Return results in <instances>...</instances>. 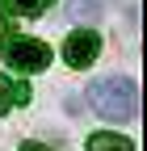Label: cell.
Instances as JSON below:
<instances>
[{"mask_svg": "<svg viewBox=\"0 0 147 151\" xmlns=\"http://www.w3.org/2000/svg\"><path fill=\"white\" fill-rule=\"evenodd\" d=\"M88 105L105 122H130L139 113V88L130 76H101L88 84Z\"/></svg>", "mask_w": 147, "mask_h": 151, "instance_id": "1", "label": "cell"}, {"mask_svg": "<svg viewBox=\"0 0 147 151\" xmlns=\"http://www.w3.org/2000/svg\"><path fill=\"white\" fill-rule=\"evenodd\" d=\"M55 59V50L42 42V38H13L4 42V63L21 76H34V71H46Z\"/></svg>", "mask_w": 147, "mask_h": 151, "instance_id": "2", "label": "cell"}, {"mask_svg": "<svg viewBox=\"0 0 147 151\" xmlns=\"http://www.w3.org/2000/svg\"><path fill=\"white\" fill-rule=\"evenodd\" d=\"M97 55H101V34L93 25H80L76 34H67V42H63V63L67 67H93Z\"/></svg>", "mask_w": 147, "mask_h": 151, "instance_id": "3", "label": "cell"}, {"mask_svg": "<svg viewBox=\"0 0 147 151\" xmlns=\"http://www.w3.org/2000/svg\"><path fill=\"white\" fill-rule=\"evenodd\" d=\"M88 151H135V143L114 130H97V134H88Z\"/></svg>", "mask_w": 147, "mask_h": 151, "instance_id": "4", "label": "cell"}, {"mask_svg": "<svg viewBox=\"0 0 147 151\" xmlns=\"http://www.w3.org/2000/svg\"><path fill=\"white\" fill-rule=\"evenodd\" d=\"M67 13H71V21H84V25H88V21L101 13V0H71Z\"/></svg>", "mask_w": 147, "mask_h": 151, "instance_id": "5", "label": "cell"}, {"mask_svg": "<svg viewBox=\"0 0 147 151\" xmlns=\"http://www.w3.org/2000/svg\"><path fill=\"white\" fill-rule=\"evenodd\" d=\"M9 4L17 9V13H25V17H38L46 4H42V0H9Z\"/></svg>", "mask_w": 147, "mask_h": 151, "instance_id": "6", "label": "cell"}, {"mask_svg": "<svg viewBox=\"0 0 147 151\" xmlns=\"http://www.w3.org/2000/svg\"><path fill=\"white\" fill-rule=\"evenodd\" d=\"M9 109H13V80L0 76V113H9Z\"/></svg>", "mask_w": 147, "mask_h": 151, "instance_id": "7", "label": "cell"}, {"mask_svg": "<svg viewBox=\"0 0 147 151\" xmlns=\"http://www.w3.org/2000/svg\"><path fill=\"white\" fill-rule=\"evenodd\" d=\"M25 101H30V84L17 80V84H13V105H25Z\"/></svg>", "mask_w": 147, "mask_h": 151, "instance_id": "8", "label": "cell"}, {"mask_svg": "<svg viewBox=\"0 0 147 151\" xmlns=\"http://www.w3.org/2000/svg\"><path fill=\"white\" fill-rule=\"evenodd\" d=\"M9 42V21H0V46Z\"/></svg>", "mask_w": 147, "mask_h": 151, "instance_id": "9", "label": "cell"}, {"mask_svg": "<svg viewBox=\"0 0 147 151\" xmlns=\"http://www.w3.org/2000/svg\"><path fill=\"white\" fill-rule=\"evenodd\" d=\"M21 151H50V147H42V143H25Z\"/></svg>", "mask_w": 147, "mask_h": 151, "instance_id": "10", "label": "cell"}, {"mask_svg": "<svg viewBox=\"0 0 147 151\" xmlns=\"http://www.w3.org/2000/svg\"><path fill=\"white\" fill-rule=\"evenodd\" d=\"M4 13H9V0H0V21H4Z\"/></svg>", "mask_w": 147, "mask_h": 151, "instance_id": "11", "label": "cell"}, {"mask_svg": "<svg viewBox=\"0 0 147 151\" xmlns=\"http://www.w3.org/2000/svg\"><path fill=\"white\" fill-rule=\"evenodd\" d=\"M42 4H50V0H42Z\"/></svg>", "mask_w": 147, "mask_h": 151, "instance_id": "12", "label": "cell"}]
</instances>
